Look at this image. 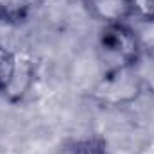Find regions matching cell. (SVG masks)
<instances>
[{
	"label": "cell",
	"instance_id": "obj_5",
	"mask_svg": "<svg viewBox=\"0 0 154 154\" xmlns=\"http://www.w3.org/2000/svg\"><path fill=\"white\" fill-rule=\"evenodd\" d=\"M72 154H106L104 143L97 138H90V140H82L74 145Z\"/></svg>",
	"mask_w": 154,
	"mask_h": 154
},
{
	"label": "cell",
	"instance_id": "obj_6",
	"mask_svg": "<svg viewBox=\"0 0 154 154\" xmlns=\"http://www.w3.org/2000/svg\"><path fill=\"white\" fill-rule=\"evenodd\" d=\"M88 2H90V0H88Z\"/></svg>",
	"mask_w": 154,
	"mask_h": 154
},
{
	"label": "cell",
	"instance_id": "obj_3",
	"mask_svg": "<svg viewBox=\"0 0 154 154\" xmlns=\"http://www.w3.org/2000/svg\"><path fill=\"white\" fill-rule=\"evenodd\" d=\"M18 59L16 56L0 45V91H11L18 77Z\"/></svg>",
	"mask_w": 154,
	"mask_h": 154
},
{
	"label": "cell",
	"instance_id": "obj_2",
	"mask_svg": "<svg viewBox=\"0 0 154 154\" xmlns=\"http://www.w3.org/2000/svg\"><path fill=\"white\" fill-rule=\"evenodd\" d=\"M38 0H0V22L20 23L23 22Z\"/></svg>",
	"mask_w": 154,
	"mask_h": 154
},
{
	"label": "cell",
	"instance_id": "obj_4",
	"mask_svg": "<svg viewBox=\"0 0 154 154\" xmlns=\"http://www.w3.org/2000/svg\"><path fill=\"white\" fill-rule=\"evenodd\" d=\"M129 16H136L145 22H154V0H127Z\"/></svg>",
	"mask_w": 154,
	"mask_h": 154
},
{
	"label": "cell",
	"instance_id": "obj_1",
	"mask_svg": "<svg viewBox=\"0 0 154 154\" xmlns=\"http://www.w3.org/2000/svg\"><path fill=\"white\" fill-rule=\"evenodd\" d=\"M99 54L111 74H122L140 59V43L136 34L124 22L106 23L99 34Z\"/></svg>",
	"mask_w": 154,
	"mask_h": 154
}]
</instances>
